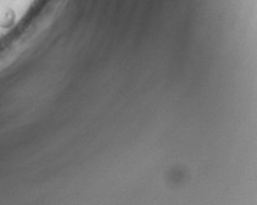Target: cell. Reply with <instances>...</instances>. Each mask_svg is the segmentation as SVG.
Returning a JSON list of instances; mask_svg holds the SVG:
<instances>
[{
  "mask_svg": "<svg viewBox=\"0 0 257 205\" xmlns=\"http://www.w3.org/2000/svg\"><path fill=\"white\" fill-rule=\"evenodd\" d=\"M16 14L11 8H4L0 10V28H10L15 25Z\"/></svg>",
  "mask_w": 257,
  "mask_h": 205,
  "instance_id": "cell-1",
  "label": "cell"
}]
</instances>
